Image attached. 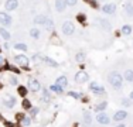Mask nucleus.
<instances>
[{
  "instance_id": "nucleus-1",
  "label": "nucleus",
  "mask_w": 133,
  "mask_h": 127,
  "mask_svg": "<svg viewBox=\"0 0 133 127\" xmlns=\"http://www.w3.org/2000/svg\"><path fill=\"white\" fill-rule=\"evenodd\" d=\"M109 82H111V85L113 86L115 89H120V86H122V75L118 74V72H111L109 74Z\"/></svg>"
},
{
  "instance_id": "nucleus-2",
  "label": "nucleus",
  "mask_w": 133,
  "mask_h": 127,
  "mask_svg": "<svg viewBox=\"0 0 133 127\" xmlns=\"http://www.w3.org/2000/svg\"><path fill=\"white\" fill-rule=\"evenodd\" d=\"M34 23L36 24H41V26H44L45 28H48V30H53L54 27V23L51 18L45 17V16H37L36 18H34Z\"/></svg>"
},
{
  "instance_id": "nucleus-3",
  "label": "nucleus",
  "mask_w": 133,
  "mask_h": 127,
  "mask_svg": "<svg viewBox=\"0 0 133 127\" xmlns=\"http://www.w3.org/2000/svg\"><path fill=\"white\" fill-rule=\"evenodd\" d=\"M74 30H75V27H74V24L71 21H65L62 24V33L65 35H71L74 33Z\"/></svg>"
},
{
  "instance_id": "nucleus-4",
  "label": "nucleus",
  "mask_w": 133,
  "mask_h": 127,
  "mask_svg": "<svg viewBox=\"0 0 133 127\" xmlns=\"http://www.w3.org/2000/svg\"><path fill=\"white\" fill-rule=\"evenodd\" d=\"M88 79H89V75L86 72H84V71H81V72H78L75 75V82H78V83H85Z\"/></svg>"
},
{
  "instance_id": "nucleus-5",
  "label": "nucleus",
  "mask_w": 133,
  "mask_h": 127,
  "mask_svg": "<svg viewBox=\"0 0 133 127\" xmlns=\"http://www.w3.org/2000/svg\"><path fill=\"white\" fill-rule=\"evenodd\" d=\"M28 88H30V90H33V92H37V90H40V82H38L37 79L30 78L28 79Z\"/></svg>"
},
{
  "instance_id": "nucleus-6",
  "label": "nucleus",
  "mask_w": 133,
  "mask_h": 127,
  "mask_svg": "<svg viewBox=\"0 0 133 127\" xmlns=\"http://www.w3.org/2000/svg\"><path fill=\"white\" fill-rule=\"evenodd\" d=\"M0 24H3V26H10L11 24V18L7 13H0Z\"/></svg>"
},
{
  "instance_id": "nucleus-7",
  "label": "nucleus",
  "mask_w": 133,
  "mask_h": 127,
  "mask_svg": "<svg viewBox=\"0 0 133 127\" xmlns=\"http://www.w3.org/2000/svg\"><path fill=\"white\" fill-rule=\"evenodd\" d=\"M16 62H17L18 65H23V66H27L28 65V58L26 55H16Z\"/></svg>"
},
{
  "instance_id": "nucleus-8",
  "label": "nucleus",
  "mask_w": 133,
  "mask_h": 127,
  "mask_svg": "<svg viewBox=\"0 0 133 127\" xmlns=\"http://www.w3.org/2000/svg\"><path fill=\"white\" fill-rule=\"evenodd\" d=\"M126 116H128V113H126L125 110H119V112H116V113H115L113 120H115V122H122V120L126 119Z\"/></svg>"
},
{
  "instance_id": "nucleus-9",
  "label": "nucleus",
  "mask_w": 133,
  "mask_h": 127,
  "mask_svg": "<svg viewBox=\"0 0 133 127\" xmlns=\"http://www.w3.org/2000/svg\"><path fill=\"white\" fill-rule=\"evenodd\" d=\"M89 89H91L92 92H95V93H102V92H103V88L99 85V83H96V82H91V85H89Z\"/></svg>"
},
{
  "instance_id": "nucleus-10",
  "label": "nucleus",
  "mask_w": 133,
  "mask_h": 127,
  "mask_svg": "<svg viewBox=\"0 0 133 127\" xmlns=\"http://www.w3.org/2000/svg\"><path fill=\"white\" fill-rule=\"evenodd\" d=\"M3 103H4L7 107H13L16 105V99L13 96H4L3 97Z\"/></svg>"
},
{
  "instance_id": "nucleus-11",
  "label": "nucleus",
  "mask_w": 133,
  "mask_h": 127,
  "mask_svg": "<svg viewBox=\"0 0 133 127\" xmlns=\"http://www.w3.org/2000/svg\"><path fill=\"white\" fill-rule=\"evenodd\" d=\"M17 6H18L17 0H7L4 7H6V10H14V9H17Z\"/></svg>"
},
{
  "instance_id": "nucleus-12",
  "label": "nucleus",
  "mask_w": 133,
  "mask_h": 127,
  "mask_svg": "<svg viewBox=\"0 0 133 127\" xmlns=\"http://www.w3.org/2000/svg\"><path fill=\"white\" fill-rule=\"evenodd\" d=\"M102 11L106 14H113L116 11V6L115 4H105L102 7Z\"/></svg>"
},
{
  "instance_id": "nucleus-13",
  "label": "nucleus",
  "mask_w": 133,
  "mask_h": 127,
  "mask_svg": "<svg viewBox=\"0 0 133 127\" xmlns=\"http://www.w3.org/2000/svg\"><path fill=\"white\" fill-rule=\"evenodd\" d=\"M96 120H98L99 123H101V124H108L111 119H109V116H108V114H105V113H99V114H98V117H96Z\"/></svg>"
},
{
  "instance_id": "nucleus-14",
  "label": "nucleus",
  "mask_w": 133,
  "mask_h": 127,
  "mask_svg": "<svg viewBox=\"0 0 133 127\" xmlns=\"http://www.w3.org/2000/svg\"><path fill=\"white\" fill-rule=\"evenodd\" d=\"M65 7H66L65 0H55V9H57V11H62Z\"/></svg>"
},
{
  "instance_id": "nucleus-15",
  "label": "nucleus",
  "mask_w": 133,
  "mask_h": 127,
  "mask_svg": "<svg viewBox=\"0 0 133 127\" xmlns=\"http://www.w3.org/2000/svg\"><path fill=\"white\" fill-rule=\"evenodd\" d=\"M99 24H101V26L103 27V28H105V30H111L112 28V26H111V23L109 21H106V20H103V18H99Z\"/></svg>"
},
{
  "instance_id": "nucleus-16",
  "label": "nucleus",
  "mask_w": 133,
  "mask_h": 127,
  "mask_svg": "<svg viewBox=\"0 0 133 127\" xmlns=\"http://www.w3.org/2000/svg\"><path fill=\"white\" fill-rule=\"evenodd\" d=\"M57 82V85H60L61 88H64V86H66V83H68V81H66V78L65 76H60V78L55 81Z\"/></svg>"
},
{
  "instance_id": "nucleus-17",
  "label": "nucleus",
  "mask_w": 133,
  "mask_h": 127,
  "mask_svg": "<svg viewBox=\"0 0 133 127\" xmlns=\"http://www.w3.org/2000/svg\"><path fill=\"white\" fill-rule=\"evenodd\" d=\"M84 120H85V124H91L92 123V116L89 112H85L84 113Z\"/></svg>"
},
{
  "instance_id": "nucleus-18",
  "label": "nucleus",
  "mask_w": 133,
  "mask_h": 127,
  "mask_svg": "<svg viewBox=\"0 0 133 127\" xmlns=\"http://www.w3.org/2000/svg\"><path fill=\"white\" fill-rule=\"evenodd\" d=\"M125 79L129 81V82H133V71H130V69L126 71L125 72Z\"/></svg>"
},
{
  "instance_id": "nucleus-19",
  "label": "nucleus",
  "mask_w": 133,
  "mask_h": 127,
  "mask_svg": "<svg viewBox=\"0 0 133 127\" xmlns=\"http://www.w3.org/2000/svg\"><path fill=\"white\" fill-rule=\"evenodd\" d=\"M0 35L4 40H10V33L6 30V28H0Z\"/></svg>"
},
{
  "instance_id": "nucleus-20",
  "label": "nucleus",
  "mask_w": 133,
  "mask_h": 127,
  "mask_svg": "<svg viewBox=\"0 0 133 127\" xmlns=\"http://www.w3.org/2000/svg\"><path fill=\"white\" fill-rule=\"evenodd\" d=\"M122 33H123L125 35H129L130 33H132V27L128 26V24H126V26H123V27H122Z\"/></svg>"
},
{
  "instance_id": "nucleus-21",
  "label": "nucleus",
  "mask_w": 133,
  "mask_h": 127,
  "mask_svg": "<svg viewBox=\"0 0 133 127\" xmlns=\"http://www.w3.org/2000/svg\"><path fill=\"white\" fill-rule=\"evenodd\" d=\"M44 62H47L50 66H57V65H58V64L54 61V59H51V58H48V57H44Z\"/></svg>"
},
{
  "instance_id": "nucleus-22",
  "label": "nucleus",
  "mask_w": 133,
  "mask_h": 127,
  "mask_svg": "<svg viewBox=\"0 0 133 127\" xmlns=\"http://www.w3.org/2000/svg\"><path fill=\"white\" fill-rule=\"evenodd\" d=\"M30 35H31V37H34V38H38V37H40V30H37V28H31V30H30Z\"/></svg>"
},
{
  "instance_id": "nucleus-23",
  "label": "nucleus",
  "mask_w": 133,
  "mask_h": 127,
  "mask_svg": "<svg viewBox=\"0 0 133 127\" xmlns=\"http://www.w3.org/2000/svg\"><path fill=\"white\" fill-rule=\"evenodd\" d=\"M51 90H53V92H55V93H61L62 92V88L60 86V85H57V83H55V85H53V86H51Z\"/></svg>"
},
{
  "instance_id": "nucleus-24",
  "label": "nucleus",
  "mask_w": 133,
  "mask_h": 127,
  "mask_svg": "<svg viewBox=\"0 0 133 127\" xmlns=\"http://www.w3.org/2000/svg\"><path fill=\"white\" fill-rule=\"evenodd\" d=\"M105 107H106V102H102V103H98L95 110H96V112H101V110H103Z\"/></svg>"
},
{
  "instance_id": "nucleus-25",
  "label": "nucleus",
  "mask_w": 133,
  "mask_h": 127,
  "mask_svg": "<svg viewBox=\"0 0 133 127\" xmlns=\"http://www.w3.org/2000/svg\"><path fill=\"white\" fill-rule=\"evenodd\" d=\"M75 59H76L78 62H82V61L85 59V54H84V52H78V54L75 55Z\"/></svg>"
},
{
  "instance_id": "nucleus-26",
  "label": "nucleus",
  "mask_w": 133,
  "mask_h": 127,
  "mask_svg": "<svg viewBox=\"0 0 133 127\" xmlns=\"http://www.w3.org/2000/svg\"><path fill=\"white\" fill-rule=\"evenodd\" d=\"M17 92L20 93L21 96H26V95H27V89L24 88V86H18V88H17Z\"/></svg>"
},
{
  "instance_id": "nucleus-27",
  "label": "nucleus",
  "mask_w": 133,
  "mask_h": 127,
  "mask_svg": "<svg viewBox=\"0 0 133 127\" xmlns=\"http://www.w3.org/2000/svg\"><path fill=\"white\" fill-rule=\"evenodd\" d=\"M23 107H24V109H31V103L27 100V99H24V100H23Z\"/></svg>"
},
{
  "instance_id": "nucleus-28",
  "label": "nucleus",
  "mask_w": 133,
  "mask_h": 127,
  "mask_svg": "<svg viewBox=\"0 0 133 127\" xmlns=\"http://www.w3.org/2000/svg\"><path fill=\"white\" fill-rule=\"evenodd\" d=\"M33 61H36V62L43 61V62H44V57H41V55H38V54H37V55H34V57H33Z\"/></svg>"
},
{
  "instance_id": "nucleus-29",
  "label": "nucleus",
  "mask_w": 133,
  "mask_h": 127,
  "mask_svg": "<svg viewBox=\"0 0 133 127\" xmlns=\"http://www.w3.org/2000/svg\"><path fill=\"white\" fill-rule=\"evenodd\" d=\"M14 47H16V49H21V51H26L27 49V47L24 44H16Z\"/></svg>"
},
{
  "instance_id": "nucleus-30",
  "label": "nucleus",
  "mask_w": 133,
  "mask_h": 127,
  "mask_svg": "<svg viewBox=\"0 0 133 127\" xmlns=\"http://www.w3.org/2000/svg\"><path fill=\"white\" fill-rule=\"evenodd\" d=\"M43 100L44 102H50V95L47 90H44V93H43Z\"/></svg>"
},
{
  "instance_id": "nucleus-31",
  "label": "nucleus",
  "mask_w": 133,
  "mask_h": 127,
  "mask_svg": "<svg viewBox=\"0 0 133 127\" xmlns=\"http://www.w3.org/2000/svg\"><path fill=\"white\" fill-rule=\"evenodd\" d=\"M68 95H69V96H72V97H76V99H79V97L82 96L81 93H76V92H69Z\"/></svg>"
},
{
  "instance_id": "nucleus-32",
  "label": "nucleus",
  "mask_w": 133,
  "mask_h": 127,
  "mask_svg": "<svg viewBox=\"0 0 133 127\" xmlns=\"http://www.w3.org/2000/svg\"><path fill=\"white\" fill-rule=\"evenodd\" d=\"M37 113H38V109H37V107H31V109H30V114H31V116H36Z\"/></svg>"
},
{
  "instance_id": "nucleus-33",
  "label": "nucleus",
  "mask_w": 133,
  "mask_h": 127,
  "mask_svg": "<svg viewBox=\"0 0 133 127\" xmlns=\"http://www.w3.org/2000/svg\"><path fill=\"white\" fill-rule=\"evenodd\" d=\"M66 6H75L76 4V0H65Z\"/></svg>"
},
{
  "instance_id": "nucleus-34",
  "label": "nucleus",
  "mask_w": 133,
  "mask_h": 127,
  "mask_svg": "<svg viewBox=\"0 0 133 127\" xmlns=\"http://www.w3.org/2000/svg\"><path fill=\"white\" fill-rule=\"evenodd\" d=\"M21 122H23V124H24V126H28V124L31 123V122H30V117H24Z\"/></svg>"
},
{
  "instance_id": "nucleus-35",
  "label": "nucleus",
  "mask_w": 133,
  "mask_h": 127,
  "mask_svg": "<svg viewBox=\"0 0 133 127\" xmlns=\"http://www.w3.org/2000/svg\"><path fill=\"white\" fill-rule=\"evenodd\" d=\"M76 18H78V20H79L81 23H84V21H85V16H84V14H78V16H76Z\"/></svg>"
},
{
  "instance_id": "nucleus-36",
  "label": "nucleus",
  "mask_w": 133,
  "mask_h": 127,
  "mask_svg": "<svg viewBox=\"0 0 133 127\" xmlns=\"http://www.w3.org/2000/svg\"><path fill=\"white\" fill-rule=\"evenodd\" d=\"M16 117H17V120H20V122H21L23 119H24V114H23V113H18L17 116H16Z\"/></svg>"
},
{
  "instance_id": "nucleus-37",
  "label": "nucleus",
  "mask_w": 133,
  "mask_h": 127,
  "mask_svg": "<svg viewBox=\"0 0 133 127\" xmlns=\"http://www.w3.org/2000/svg\"><path fill=\"white\" fill-rule=\"evenodd\" d=\"M122 103H123L125 106H130V100H128V99H125V100L122 102Z\"/></svg>"
},
{
  "instance_id": "nucleus-38",
  "label": "nucleus",
  "mask_w": 133,
  "mask_h": 127,
  "mask_svg": "<svg viewBox=\"0 0 133 127\" xmlns=\"http://www.w3.org/2000/svg\"><path fill=\"white\" fill-rule=\"evenodd\" d=\"M10 82L13 83V85H16V83H17V81H16V78H11V79H10Z\"/></svg>"
},
{
  "instance_id": "nucleus-39",
  "label": "nucleus",
  "mask_w": 133,
  "mask_h": 127,
  "mask_svg": "<svg viewBox=\"0 0 133 127\" xmlns=\"http://www.w3.org/2000/svg\"><path fill=\"white\" fill-rule=\"evenodd\" d=\"M3 62H4V58H3V57H1V55H0V65H1Z\"/></svg>"
},
{
  "instance_id": "nucleus-40",
  "label": "nucleus",
  "mask_w": 133,
  "mask_h": 127,
  "mask_svg": "<svg viewBox=\"0 0 133 127\" xmlns=\"http://www.w3.org/2000/svg\"><path fill=\"white\" fill-rule=\"evenodd\" d=\"M6 127H14V126L11 124V123H6Z\"/></svg>"
},
{
  "instance_id": "nucleus-41",
  "label": "nucleus",
  "mask_w": 133,
  "mask_h": 127,
  "mask_svg": "<svg viewBox=\"0 0 133 127\" xmlns=\"http://www.w3.org/2000/svg\"><path fill=\"white\" fill-rule=\"evenodd\" d=\"M130 99H132V100H133V90H132V92H130Z\"/></svg>"
},
{
  "instance_id": "nucleus-42",
  "label": "nucleus",
  "mask_w": 133,
  "mask_h": 127,
  "mask_svg": "<svg viewBox=\"0 0 133 127\" xmlns=\"http://www.w3.org/2000/svg\"><path fill=\"white\" fill-rule=\"evenodd\" d=\"M116 127H125V124H119V126H116Z\"/></svg>"
},
{
  "instance_id": "nucleus-43",
  "label": "nucleus",
  "mask_w": 133,
  "mask_h": 127,
  "mask_svg": "<svg viewBox=\"0 0 133 127\" xmlns=\"http://www.w3.org/2000/svg\"><path fill=\"white\" fill-rule=\"evenodd\" d=\"M130 16H133V6H132V11H130Z\"/></svg>"
},
{
  "instance_id": "nucleus-44",
  "label": "nucleus",
  "mask_w": 133,
  "mask_h": 127,
  "mask_svg": "<svg viewBox=\"0 0 133 127\" xmlns=\"http://www.w3.org/2000/svg\"><path fill=\"white\" fill-rule=\"evenodd\" d=\"M85 1H86V3H89V1H91V0H85Z\"/></svg>"
},
{
  "instance_id": "nucleus-45",
  "label": "nucleus",
  "mask_w": 133,
  "mask_h": 127,
  "mask_svg": "<svg viewBox=\"0 0 133 127\" xmlns=\"http://www.w3.org/2000/svg\"><path fill=\"white\" fill-rule=\"evenodd\" d=\"M0 89H1V83H0Z\"/></svg>"
}]
</instances>
